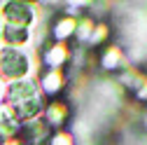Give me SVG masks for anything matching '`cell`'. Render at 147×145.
I'll list each match as a JSON object with an SVG mask.
<instances>
[{
	"instance_id": "4",
	"label": "cell",
	"mask_w": 147,
	"mask_h": 145,
	"mask_svg": "<svg viewBox=\"0 0 147 145\" xmlns=\"http://www.w3.org/2000/svg\"><path fill=\"white\" fill-rule=\"evenodd\" d=\"M68 115H70V112H68V105H65V103H61V101H54V103H49V105H47L42 124L47 126V129H54V131H59L61 126L65 124Z\"/></svg>"
},
{
	"instance_id": "3",
	"label": "cell",
	"mask_w": 147,
	"mask_h": 145,
	"mask_svg": "<svg viewBox=\"0 0 147 145\" xmlns=\"http://www.w3.org/2000/svg\"><path fill=\"white\" fill-rule=\"evenodd\" d=\"M0 9H3V16H5V21L9 26H19V28H28L35 19V14H33V7L28 3H3L0 5Z\"/></svg>"
},
{
	"instance_id": "12",
	"label": "cell",
	"mask_w": 147,
	"mask_h": 145,
	"mask_svg": "<svg viewBox=\"0 0 147 145\" xmlns=\"http://www.w3.org/2000/svg\"><path fill=\"white\" fill-rule=\"evenodd\" d=\"M0 94H3V87H0Z\"/></svg>"
},
{
	"instance_id": "1",
	"label": "cell",
	"mask_w": 147,
	"mask_h": 145,
	"mask_svg": "<svg viewBox=\"0 0 147 145\" xmlns=\"http://www.w3.org/2000/svg\"><path fill=\"white\" fill-rule=\"evenodd\" d=\"M5 105L14 112V117L21 124L38 119V115L42 112V96H40L38 84L33 80L12 82L7 87V103Z\"/></svg>"
},
{
	"instance_id": "7",
	"label": "cell",
	"mask_w": 147,
	"mask_h": 145,
	"mask_svg": "<svg viewBox=\"0 0 147 145\" xmlns=\"http://www.w3.org/2000/svg\"><path fill=\"white\" fill-rule=\"evenodd\" d=\"M75 28H77V19L70 16V14H65V16H61V19H56V24H54V28H51V38L56 42H63V40L70 38V35H75Z\"/></svg>"
},
{
	"instance_id": "11",
	"label": "cell",
	"mask_w": 147,
	"mask_h": 145,
	"mask_svg": "<svg viewBox=\"0 0 147 145\" xmlns=\"http://www.w3.org/2000/svg\"><path fill=\"white\" fill-rule=\"evenodd\" d=\"M5 143H7V140H5V138H3V136H0V145H5Z\"/></svg>"
},
{
	"instance_id": "5",
	"label": "cell",
	"mask_w": 147,
	"mask_h": 145,
	"mask_svg": "<svg viewBox=\"0 0 147 145\" xmlns=\"http://www.w3.org/2000/svg\"><path fill=\"white\" fill-rule=\"evenodd\" d=\"M0 40H3L7 47H12V49H19L21 45H26L30 40V33H28V28H19V26L5 24L3 30H0Z\"/></svg>"
},
{
	"instance_id": "6",
	"label": "cell",
	"mask_w": 147,
	"mask_h": 145,
	"mask_svg": "<svg viewBox=\"0 0 147 145\" xmlns=\"http://www.w3.org/2000/svg\"><path fill=\"white\" fill-rule=\"evenodd\" d=\"M42 61L49 66V70H61V66L68 61V49L63 42H54L49 49H45Z\"/></svg>"
},
{
	"instance_id": "10",
	"label": "cell",
	"mask_w": 147,
	"mask_h": 145,
	"mask_svg": "<svg viewBox=\"0 0 147 145\" xmlns=\"http://www.w3.org/2000/svg\"><path fill=\"white\" fill-rule=\"evenodd\" d=\"M47 145H75V140H72V136L65 133V131H56V133L49 136Z\"/></svg>"
},
{
	"instance_id": "8",
	"label": "cell",
	"mask_w": 147,
	"mask_h": 145,
	"mask_svg": "<svg viewBox=\"0 0 147 145\" xmlns=\"http://www.w3.org/2000/svg\"><path fill=\"white\" fill-rule=\"evenodd\" d=\"M63 82H65V77H63L61 70H47L45 75L40 77V91L54 96V94H59L63 89Z\"/></svg>"
},
{
	"instance_id": "13",
	"label": "cell",
	"mask_w": 147,
	"mask_h": 145,
	"mask_svg": "<svg viewBox=\"0 0 147 145\" xmlns=\"http://www.w3.org/2000/svg\"><path fill=\"white\" fill-rule=\"evenodd\" d=\"M0 30H3V26H0Z\"/></svg>"
},
{
	"instance_id": "2",
	"label": "cell",
	"mask_w": 147,
	"mask_h": 145,
	"mask_svg": "<svg viewBox=\"0 0 147 145\" xmlns=\"http://www.w3.org/2000/svg\"><path fill=\"white\" fill-rule=\"evenodd\" d=\"M30 70V61L24 51L19 49H12V47H5L0 49V72L12 80V82H19V80H26Z\"/></svg>"
},
{
	"instance_id": "9",
	"label": "cell",
	"mask_w": 147,
	"mask_h": 145,
	"mask_svg": "<svg viewBox=\"0 0 147 145\" xmlns=\"http://www.w3.org/2000/svg\"><path fill=\"white\" fill-rule=\"evenodd\" d=\"M119 61H121V51H119L117 47H107V49L103 51V56H100V66H103L105 70H115V68L119 66Z\"/></svg>"
}]
</instances>
